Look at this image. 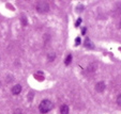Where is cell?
I'll use <instances>...</instances> for the list:
<instances>
[{"label": "cell", "mask_w": 121, "mask_h": 114, "mask_svg": "<svg viewBox=\"0 0 121 114\" xmlns=\"http://www.w3.org/2000/svg\"><path fill=\"white\" fill-rule=\"evenodd\" d=\"M52 109H53V102H52L50 100H48V99H44V100H42L41 103H40V106H39L40 112L43 113V114L49 112Z\"/></svg>", "instance_id": "obj_1"}, {"label": "cell", "mask_w": 121, "mask_h": 114, "mask_svg": "<svg viewBox=\"0 0 121 114\" xmlns=\"http://www.w3.org/2000/svg\"><path fill=\"white\" fill-rule=\"evenodd\" d=\"M37 11L39 13H47L49 11V3L47 1H39L37 3Z\"/></svg>", "instance_id": "obj_2"}, {"label": "cell", "mask_w": 121, "mask_h": 114, "mask_svg": "<svg viewBox=\"0 0 121 114\" xmlns=\"http://www.w3.org/2000/svg\"><path fill=\"white\" fill-rule=\"evenodd\" d=\"M105 87H106V85H105V83L103 82V81H100V82H98L95 84V90H96V92H99V93L104 92Z\"/></svg>", "instance_id": "obj_3"}, {"label": "cell", "mask_w": 121, "mask_h": 114, "mask_svg": "<svg viewBox=\"0 0 121 114\" xmlns=\"http://www.w3.org/2000/svg\"><path fill=\"white\" fill-rule=\"evenodd\" d=\"M22 92V85L21 84H16L12 87V94L13 95H18Z\"/></svg>", "instance_id": "obj_4"}, {"label": "cell", "mask_w": 121, "mask_h": 114, "mask_svg": "<svg viewBox=\"0 0 121 114\" xmlns=\"http://www.w3.org/2000/svg\"><path fill=\"white\" fill-rule=\"evenodd\" d=\"M69 111H70V109H69L68 105H62L60 108V113L61 114H69Z\"/></svg>", "instance_id": "obj_5"}, {"label": "cell", "mask_w": 121, "mask_h": 114, "mask_svg": "<svg viewBox=\"0 0 121 114\" xmlns=\"http://www.w3.org/2000/svg\"><path fill=\"white\" fill-rule=\"evenodd\" d=\"M84 45L86 46V47H87V48H93V47H94L93 43H92V42L90 41V39H89V37H87V39H85V42H84Z\"/></svg>", "instance_id": "obj_6"}, {"label": "cell", "mask_w": 121, "mask_h": 114, "mask_svg": "<svg viewBox=\"0 0 121 114\" xmlns=\"http://www.w3.org/2000/svg\"><path fill=\"white\" fill-rule=\"evenodd\" d=\"M71 62H72V55H68L65 60H64V64H65V65H70Z\"/></svg>", "instance_id": "obj_7"}, {"label": "cell", "mask_w": 121, "mask_h": 114, "mask_svg": "<svg viewBox=\"0 0 121 114\" xmlns=\"http://www.w3.org/2000/svg\"><path fill=\"white\" fill-rule=\"evenodd\" d=\"M55 58H56V55L54 52H52V53H48V55H47V60L49 62H53L54 60H55Z\"/></svg>", "instance_id": "obj_8"}, {"label": "cell", "mask_w": 121, "mask_h": 114, "mask_svg": "<svg viewBox=\"0 0 121 114\" xmlns=\"http://www.w3.org/2000/svg\"><path fill=\"white\" fill-rule=\"evenodd\" d=\"M117 103H118L119 106H121V94L117 97Z\"/></svg>", "instance_id": "obj_9"}, {"label": "cell", "mask_w": 121, "mask_h": 114, "mask_svg": "<svg viewBox=\"0 0 121 114\" xmlns=\"http://www.w3.org/2000/svg\"><path fill=\"white\" fill-rule=\"evenodd\" d=\"M14 114H23V111H22L21 109H16L15 111H14Z\"/></svg>", "instance_id": "obj_10"}, {"label": "cell", "mask_w": 121, "mask_h": 114, "mask_svg": "<svg viewBox=\"0 0 121 114\" xmlns=\"http://www.w3.org/2000/svg\"><path fill=\"white\" fill-rule=\"evenodd\" d=\"M82 18H78V19H77V21L75 23V27H78V26L80 25V23H82Z\"/></svg>", "instance_id": "obj_11"}, {"label": "cell", "mask_w": 121, "mask_h": 114, "mask_svg": "<svg viewBox=\"0 0 121 114\" xmlns=\"http://www.w3.org/2000/svg\"><path fill=\"white\" fill-rule=\"evenodd\" d=\"M22 23H23L24 26L27 25V19H26V17H23V18H22Z\"/></svg>", "instance_id": "obj_12"}, {"label": "cell", "mask_w": 121, "mask_h": 114, "mask_svg": "<svg viewBox=\"0 0 121 114\" xmlns=\"http://www.w3.org/2000/svg\"><path fill=\"white\" fill-rule=\"evenodd\" d=\"M75 44H76V45H79V44H80V39H79V37H76V41H75Z\"/></svg>", "instance_id": "obj_13"}, {"label": "cell", "mask_w": 121, "mask_h": 114, "mask_svg": "<svg viewBox=\"0 0 121 114\" xmlns=\"http://www.w3.org/2000/svg\"><path fill=\"white\" fill-rule=\"evenodd\" d=\"M28 97H29V100H32V99H33V93H30L29 95H28Z\"/></svg>", "instance_id": "obj_14"}, {"label": "cell", "mask_w": 121, "mask_h": 114, "mask_svg": "<svg viewBox=\"0 0 121 114\" xmlns=\"http://www.w3.org/2000/svg\"><path fill=\"white\" fill-rule=\"evenodd\" d=\"M82 9H84V5H82V4H79V5L77 7V10H78V11H80V10H82Z\"/></svg>", "instance_id": "obj_15"}, {"label": "cell", "mask_w": 121, "mask_h": 114, "mask_svg": "<svg viewBox=\"0 0 121 114\" xmlns=\"http://www.w3.org/2000/svg\"><path fill=\"white\" fill-rule=\"evenodd\" d=\"M86 31H87V30H86V28H82V34H85V33H86Z\"/></svg>", "instance_id": "obj_16"}, {"label": "cell", "mask_w": 121, "mask_h": 114, "mask_svg": "<svg viewBox=\"0 0 121 114\" xmlns=\"http://www.w3.org/2000/svg\"><path fill=\"white\" fill-rule=\"evenodd\" d=\"M0 86H1V83H0Z\"/></svg>", "instance_id": "obj_17"}]
</instances>
